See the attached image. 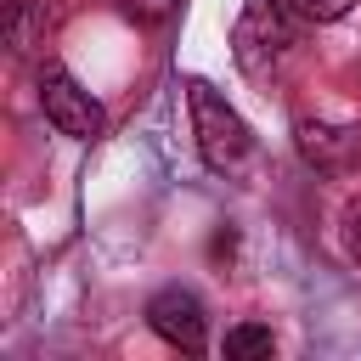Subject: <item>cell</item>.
Wrapping results in <instances>:
<instances>
[{
	"mask_svg": "<svg viewBox=\"0 0 361 361\" xmlns=\"http://www.w3.org/2000/svg\"><path fill=\"white\" fill-rule=\"evenodd\" d=\"M186 107H192V135L209 169H237L248 152V124L237 118V107L209 85V79H186Z\"/></svg>",
	"mask_w": 361,
	"mask_h": 361,
	"instance_id": "1",
	"label": "cell"
},
{
	"mask_svg": "<svg viewBox=\"0 0 361 361\" xmlns=\"http://www.w3.org/2000/svg\"><path fill=\"white\" fill-rule=\"evenodd\" d=\"M288 0H243L237 11V28H231V56L248 79H265L282 51H288V17H282Z\"/></svg>",
	"mask_w": 361,
	"mask_h": 361,
	"instance_id": "2",
	"label": "cell"
},
{
	"mask_svg": "<svg viewBox=\"0 0 361 361\" xmlns=\"http://www.w3.org/2000/svg\"><path fill=\"white\" fill-rule=\"evenodd\" d=\"M39 107H45V118H51L62 135H73V141L102 135V107H96V96H90L62 62H45V68H39Z\"/></svg>",
	"mask_w": 361,
	"mask_h": 361,
	"instance_id": "3",
	"label": "cell"
},
{
	"mask_svg": "<svg viewBox=\"0 0 361 361\" xmlns=\"http://www.w3.org/2000/svg\"><path fill=\"white\" fill-rule=\"evenodd\" d=\"M147 327H152L164 344L186 350V355H197L203 338H209V327H203V305H197L192 288H158V293L147 299Z\"/></svg>",
	"mask_w": 361,
	"mask_h": 361,
	"instance_id": "4",
	"label": "cell"
},
{
	"mask_svg": "<svg viewBox=\"0 0 361 361\" xmlns=\"http://www.w3.org/2000/svg\"><path fill=\"white\" fill-rule=\"evenodd\" d=\"M299 152L316 169H344L361 158V124H322V118H299Z\"/></svg>",
	"mask_w": 361,
	"mask_h": 361,
	"instance_id": "5",
	"label": "cell"
},
{
	"mask_svg": "<svg viewBox=\"0 0 361 361\" xmlns=\"http://www.w3.org/2000/svg\"><path fill=\"white\" fill-rule=\"evenodd\" d=\"M271 350H276V338H271V327H259V322H243V327L226 333V355H231V361H259V355H271Z\"/></svg>",
	"mask_w": 361,
	"mask_h": 361,
	"instance_id": "6",
	"label": "cell"
},
{
	"mask_svg": "<svg viewBox=\"0 0 361 361\" xmlns=\"http://www.w3.org/2000/svg\"><path fill=\"white\" fill-rule=\"evenodd\" d=\"M288 6H293L305 23H338V17H344L355 0H288Z\"/></svg>",
	"mask_w": 361,
	"mask_h": 361,
	"instance_id": "7",
	"label": "cell"
},
{
	"mask_svg": "<svg viewBox=\"0 0 361 361\" xmlns=\"http://www.w3.org/2000/svg\"><path fill=\"white\" fill-rule=\"evenodd\" d=\"M130 23H164L169 11H175V0H113Z\"/></svg>",
	"mask_w": 361,
	"mask_h": 361,
	"instance_id": "8",
	"label": "cell"
},
{
	"mask_svg": "<svg viewBox=\"0 0 361 361\" xmlns=\"http://www.w3.org/2000/svg\"><path fill=\"white\" fill-rule=\"evenodd\" d=\"M344 248H350V254L361 259V197H355V203L344 209Z\"/></svg>",
	"mask_w": 361,
	"mask_h": 361,
	"instance_id": "9",
	"label": "cell"
}]
</instances>
